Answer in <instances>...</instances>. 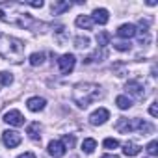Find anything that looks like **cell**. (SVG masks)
<instances>
[{"instance_id": "6da1fadb", "label": "cell", "mask_w": 158, "mask_h": 158, "mask_svg": "<svg viewBox=\"0 0 158 158\" xmlns=\"http://www.w3.org/2000/svg\"><path fill=\"white\" fill-rule=\"evenodd\" d=\"M15 11H6L4 8H0V21H4V23H10V24H15V26H21V28H26V30H37V32H45L48 28V24L45 23H39L35 21L32 15L28 13H23L17 10V6H13Z\"/></svg>"}, {"instance_id": "7a4b0ae2", "label": "cell", "mask_w": 158, "mask_h": 158, "mask_svg": "<svg viewBox=\"0 0 158 158\" xmlns=\"http://www.w3.org/2000/svg\"><path fill=\"white\" fill-rule=\"evenodd\" d=\"M0 58L10 63H23L24 60V43L17 37L0 34Z\"/></svg>"}, {"instance_id": "3957f363", "label": "cell", "mask_w": 158, "mask_h": 158, "mask_svg": "<svg viewBox=\"0 0 158 158\" xmlns=\"http://www.w3.org/2000/svg\"><path fill=\"white\" fill-rule=\"evenodd\" d=\"M101 97H102L101 88L97 84H91V82L76 84L74 89H73V101H74L76 106H80V108H88L89 104H93Z\"/></svg>"}, {"instance_id": "277c9868", "label": "cell", "mask_w": 158, "mask_h": 158, "mask_svg": "<svg viewBox=\"0 0 158 158\" xmlns=\"http://www.w3.org/2000/svg\"><path fill=\"white\" fill-rule=\"evenodd\" d=\"M74 63H76V58H74L73 54H63V56L58 60V65H60L61 74H69V73L74 69Z\"/></svg>"}, {"instance_id": "5b68a950", "label": "cell", "mask_w": 158, "mask_h": 158, "mask_svg": "<svg viewBox=\"0 0 158 158\" xmlns=\"http://www.w3.org/2000/svg\"><path fill=\"white\" fill-rule=\"evenodd\" d=\"M21 134L17 132V130H6V132H2V141H4V145L8 147V149H13V147H17L19 143H21Z\"/></svg>"}, {"instance_id": "8992f818", "label": "cell", "mask_w": 158, "mask_h": 158, "mask_svg": "<svg viewBox=\"0 0 158 158\" xmlns=\"http://www.w3.org/2000/svg\"><path fill=\"white\" fill-rule=\"evenodd\" d=\"M125 89H127L128 95H132V97H136V99H143V97H145L143 86H141L138 80H128L127 86H125Z\"/></svg>"}, {"instance_id": "52a82bcc", "label": "cell", "mask_w": 158, "mask_h": 158, "mask_svg": "<svg viewBox=\"0 0 158 158\" xmlns=\"http://www.w3.org/2000/svg\"><path fill=\"white\" fill-rule=\"evenodd\" d=\"M108 119H110V112L106 108H99V110H95L89 115V123L91 125H104Z\"/></svg>"}, {"instance_id": "ba28073f", "label": "cell", "mask_w": 158, "mask_h": 158, "mask_svg": "<svg viewBox=\"0 0 158 158\" xmlns=\"http://www.w3.org/2000/svg\"><path fill=\"white\" fill-rule=\"evenodd\" d=\"M4 121H6L8 125H13V127H23V125H24V117H23V114H21L19 110H10V112H6Z\"/></svg>"}, {"instance_id": "9c48e42d", "label": "cell", "mask_w": 158, "mask_h": 158, "mask_svg": "<svg viewBox=\"0 0 158 158\" xmlns=\"http://www.w3.org/2000/svg\"><path fill=\"white\" fill-rule=\"evenodd\" d=\"M130 130H138V132H141L145 136V134L152 132V125L143 121V119H130Z\"/></svg>"}, {"instance_id": "30bf717a", "label": "cell", "mask_w": 158, "mask_h": 158, "mask_svg": "<svg viewBox=\"0 0 158 158\" xmlns=\"http://www.w3.org/2000/svg\"><path fill=\"white\" fill-rule=\"evenodd\" d=\"M48 154L54 156V158H61V156L65 154V147H63V143L52 139V141L48 143Z\"/></svg>"}, {"instance_id": "8fae6325", "label": "cell", "mask_w": 158, "mask_h": 158, "mask_svg": "<svg viewBox=\"0 0 158 158\" xmlns=\"http://www.w3.org/2000/svg\"><path fill=\"white\" fill-rule=\"evenodd\" d=\"M45 104H47V101H45L43 97H32V99H28V102H26V106H28L30 112H41V110L45 108Z\"/></svg>"}, {"instance_id": "7c38bea8", "label": "cell", "mask_w": 158, "mask_h": 158, "mask_svg": "<svg viewBox=\"0 0 158 158\" xmlns=\"http://www.w3.org/2000/svg\"><path fill=\"white\" fill-rule=\"evenodd\" d=\"M136 26L134 24H121L119 26V30H117V35L119 37H125V39H130V37H134L136 35Z\"/></svg>"}, {"instance_id": "4fadbf2b", "label": "cell", "mask_w": 158, "mask_h": 158, "mask_svg": "<svg viewBox=\"0 0 158 158\" xmlns=\"http://www.w3.org/2000/svg\"><path fill=\"white\" fill-rule=\"evenodd\" d=\"M93 21L99 23V24H106V23L110 21V13H108V10H104V8H97V10L93 11Z\"/></svg>"}, {"instance_id": "5bb4252c", "label": "cell", "mask_w": 158, "mask_h": 158, "mask_svg": "<svg viewBox=\"0 0 158 158\" xmlns=\"http://www.w3.org/2000/svg\"><path fill=\"white\" fill-rule=\"evenodd\" d=\"M26 134H28V138H30V139L39 141V139H41V125H39L37 121H35V123H32V125H28Z\"/></svg>"}, {"instance_id": "9a60e30c", "label": "cell", "mask_w": 158, "mask_h": 158, "mask_svg": "<svg viewBox=\"0 0 158 158\" xmlns=\"http://www.w3.org/2000/svg\"><path fill=\"white\" fill-rule=\"evenodd\" d=\"M74 23L78 28H86V30H91V26H93V19L89 15H78Z\"/></svg>"}, {"instance_id": "2e32d148", "label": "cell", "mask_w": 158, "mask_h": 158, "mask_svg": "<svg viewBox=\"0 0 158 158\" xmlns=\"http://www.w3.org/2000/svg\"><path fill=\"white\" fill-rule=\"evenodd\" d=\"M139 151H141V147L136 145L134 141H127L123 145V154H127V156H136V154H139Z\"/></svg>"}, {"instance_id": "e0dca14e", "label": "cell", "mask_w": 158, "mask_h": 158, "mask_svg": "<svg viewBox=\"0 0 158 158\" xmlns=\"http://www.w3.org/2000/svg\"><path fill=\"white\" fill-rule=\"evenodd\" d=\"M71 6H73L71 2H54V4H52V13H54V15H61V13L67 11Z\"/></svg>"}, {"instance_id": "ac0fdd59", "label": "cell", "mask_w": 158, "mask_h": 158, "mask_svg": "<svg viewBox=\"0 0 158 158\" xmlns=\"http://www.w3.org/2000/svg\"><path fill=\"white\" fill-rule=\"evenodd\" d=\"M115 128H117L119 132H125V134L132 132V130H130V119H127V117H119V121H117Z\"/></svg>"}, {"instance_id": "d6986e66", "label": "cell", "mask_w": 158, "mask_h": 158, "mask_svg": "<svg viewBox=\"0 0 158 158\" xmlns=\"http://www.w3.org/2000/svg\"><path fill=\"white\" fill-rule=\"evenodd\" d=\"M115 104H117V108H121V110H128V108L132 106V101H130L128 97H125V95H119V97L115 99Z\"/></svg>"}, {"instance_id": "ffe728a7", "label": "cell", "mask_w": 158, "mask_h": 158, "mask_svg": "<svg viewBox=\"0 0 158 158\" xmlns=\"http://www.w3.org/2000/svg\"><path fill=\"white\" fill-rule=\"evenodd\" d=\"M95 147H97V141L91 139V138H88V139L82 141V151H84L86 154H91V152L95 151Z\"/></svg>"}, {"instance_id": "44dd1931", "label": "cell", "mask_w": 158, "mask_h": 158, "mask_svg": "<svg viewBox=\"0 0 158 158\" xmlns=\"http://www.w3.org/2000/svg\"><path fill=\"white\" fill-rule=\"evenodd\" d=\"M110 39H112V35H110L108 32H99V34H97V43H99L101 48H104V47L110 43Z\"/></svg>"}, {"instance_id": "7402d4cb", "label": "cell", "mask_w": 158, "mask_h": 158, "mask_svg": "<svg viewBox=\"0 0 158 158\" xmlns=\"http://www.w3.org/2000/svg\"><path fill=\"white\" fill-rule=\"evenodd\" d=\"M13 82V76H11V73H8V71H2L0 73V86H10Z\"/></svg>"}, {"instance_id": "603a6c76", "label": "cell", "mask_w": 158, "mask_h": 158, "mask_svg": "<svg viewBox=\"0 0 158 158\" xmlns=\"http://www.w3.org/2000/svg\"><path fill=\"white\" fill-rule=\"evenodd\" d=\"M43 61H45V54H43V52H34V54L30 56V63H32L34 67L41 65Z\"/></svg>"}, {"instance_id": "cb8c5ba5", "label": "cell", "mask_w": 158, "mask_h": 158, "mask_svg": "<svg viewBox=\"0 0 158 158\" xmlns=\"http://www.w3.org/2000/svg\"><path fill=\"white\" fill-rule=\"evenodd\" d=\"M102 145H104V149L114 151V149H117V147H119V141H117L115 138H106V139L102 141Z\"/></svg>"}, {"instance_id": "d4e9b609", "label": "cell", "mask_w": 158, "mask_h": 158, "mask_svg": "<svg viewBox=\"0 0 158 158\" xmlns=\"http://www.w3.org/2000/svg\"><path fill=\"white\" fill-rule=\"evenodd\" d=\"M88 45H89V39L88 37H76L74 39V47L76 48H88Z\"/></svg>"}, {"instance_id": "484cf974", "label": "cell", "mask_w": 158, "mask_h": 158, "mask_svg": "<svg viewBox=\"0 0 158 158\" xmlns=\"http://www.w3.org/2000/svg\"><path fill=\"white\" fill-rule=\"evenodd\" d=\"M104 56H106L104 52H99V50H97L95 54H91V56H88V58H86L84 61H86V63H93V61H101L99 58H104Z\"/></svg>"}, {"instance_id": "4316f807", "label": "cell", "mask_w": 158, "mask_h": 158, "mask_svg": "<svg viewBox=\"0 0 158 158\" xmlns=\"http://www.w3.org/2000/svg\"><path fill=\"white\" fill-rule=\"evenodd\" d=\"M61 143H63V147H69V149H73L74 147V136L71 134H67V136H63V139H61Z\"/></svg>"}, {"instance_id": "83f0119b", "label": "cell", "mask_w": 158, "mask_h": 158, "mask_svg": "<svg viewBox=\"0 0 158 158\" xmlns=\"http://www.w3.org/2000/svg\"><path fill=\"white\" fill-rule=\"evenodd\" d=\"M63 30H65L63 26H58V28H56V35H58V43H60V45L65 41V32H63Z\"/></svg>"}, {"instance_id": "f1b7e54d", "label": "cell", "mask_w": 158, "mask_h": 158, "mask_svg": "<svg viewBox=\"0 0 158 158\" xmlns=\"http://www.w3.org/2000/svg\"><path fill=\"white\" fill-rule=\"evenodd\" d=\"M147 152H149L151 156H154V154L158 152V143H156V141H151V143L147 145Z\"/></svg>"}, {"instance_id": "f546056e", "label": "cell", "mask_w": 158, "mask_h": 158, "mask_svg": "<svg viewBox=\"0 0 158 158\" xmlns=\"http://www.w3.org/2000/svg\"><path fill=\"white\" fill-rule=\"evenodd\" d=\"M117 50H121V52H125V50H130V43H115L114 45Z\"/></svg>"}, {"instance_id": "4dcf8cb0", "label": "cell", "mask_w": 158, "mask_h": 158, "mask_svg": "<svg viewBox=\"0 0 158 158\" xmlns=\"http://www.w3.org/2000/svg\"><path fill=\"white\" fill-rule=\"evenodd\" d=\"M32 8H43V0H32V2H26Z\"/></svg>"}, {"instance_id": "1f68e13d", "label": "cell", "mask_w": 158, "mask_h": 158, "mask_svg": "<svg viewBox=\"0 0 158 158\" xmlns=\"http://www.w3.org/2000/svg\"><path fill=\"white\" fill-rule=\"evenodd\" d=\"M149 114H151L152 117H156V115H158V108H156V102H152V104H151V108H149Z\"/></svg>"}, {"instance_id": "d6a6232c", "label": "cell", "mask_w": 158, "mask_h": 158, "mask_svg": "<svg viewBox=\"0 0 158 158\" xmlns=\"http://www.w3.org/2000/svg\"><path fill=\"white\" fill-rule=\"evenodd\" d=\"M17 158H35V154H34V152H24V154H21V156H17Z\"/></svg>"}, {"instance_id": "836d02e7", "label": "cell", "mask_w": 158, "mask_h": 158, "mask_svg": "<svg viewBox=\"0 0 158 158\" xmlns=\"http://www.w3.org/2000/svg\"><path fill=\"white\" fill-rule=\"evenodd\" d=\"M102 158H119V156H115V154H104Z\"/></svg>"}]
</instances>
